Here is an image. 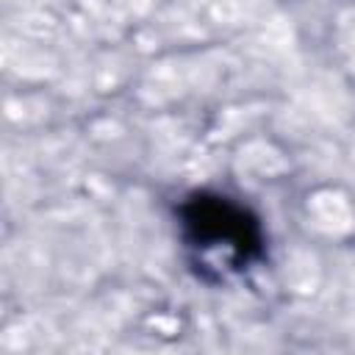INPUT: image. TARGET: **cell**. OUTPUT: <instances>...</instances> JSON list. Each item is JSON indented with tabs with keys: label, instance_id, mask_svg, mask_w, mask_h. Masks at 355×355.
Returning a JSON list of instances; mask_svg holds the SVG:
<instances>
[{
	"label": "cell",
	"instance_id": "obj_1",
	"mask_svg": "<svg viewBox=\"0 0 355 355\" xmlns=\"http://www.w3.org/2000/svg\"><path fill=\"white\" fill-rule=\"evenodd\" d=\"M186 227L202 247L230 244L239 255H250L258 247V230L244 219V211L225 200H191L186 205Z\"/></svg>",
	"mask_w": 355,
	"mask_h": 355
}]
</instances>
